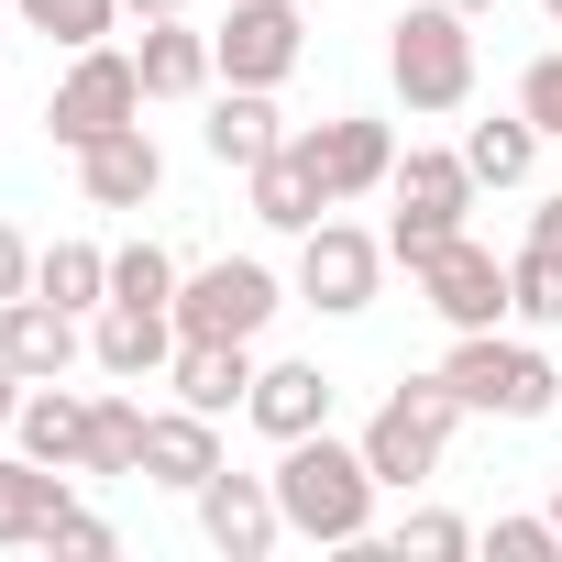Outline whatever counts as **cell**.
Returning a JSON list of instances; mask_svg holds the SVG:
<instances>
[{"instance_id":"15","label":"cell","mask_w":562,"mask_h":562,"mask_svg":"<svg viewBox=\"0 0 562 562\" xmlns=\"http://www.w3.org/2000/svg\"><path fill=\"white\" fill-rule=\"evenodd\" d=\"M89 364L111 375V386H144V375H166L177 364V310H100V331H89Z\"/></svg>"},{"instance_id":"35","label":"cell","mask_w":562,"mask_h":562,"mask_svg":"<svg viewBox=\"0 0 562 562\" xmlns=\"http://www.w3.org/2000/svg\"><path fill=\"white\" fill-rule=\"evenodd\" d=\"M23 397H34V375H12V364H0V430L23 419Z\"/></svg>"},{"instance_id":"1","label":"cell","mask_w":562,"mask_h":562,"mask_svg":"<svg viewBox=\"0 0 562 562\" xmlns=\"http://www.w3.org/2000/svg\"><path fill=\"white\" fill-rule=\"evenodd\" d=\"M375 463H364V441H331V430H310V441H276V507H288V540H331V551H364L375 540Z\"/></svg>"},{"instance_id":"10","label":"cell","mask_w":562,"mask_h":562,"mask_svg":"<svg viewBox=\"0 0 562 562\" xmlns=\"http://www.w3.org/2000/svg\"><path fill=\"white\" fill-rule=\"evenodd\" d=\"M408 288H419L452 331H507V321H518V310H507V265H496L485 243H463V232H452V243L408 276Z\"/></svg>"},{"instance_id":"2","label":"cell","mask_w":562,"mask_h":562,"mask_svg":"<svg viewBox=\"0 0 562 562\" xmlns=\"http://www.w3.org/2000/svg\"><path fill=\"white\" fill-rule=\"evenodd\" d=\"M441 386H452L474 419H551V408H562V364H551L540 342H507V331H452Z\"/></svg>"},{"instance_id":"24","label":"cell","mask_w":562,"mask_h":562,"mask_svg":"<svg viewBox=\"0 0 562 562\" xmlns=\"http://www.w3.org/2000/svg\"><path fill=\"white\" fill-rule=\"evenodd\" d=\"M529 155H540V122H529V111H496V122H474V133H463L474 188H518V177H529Z\"/></svg>"},{"instance_id":"13","label":"cell","mask_w":562,"mask_h":562,"mask_svg":"<svg viewBox=\"0 0 562 562\" xmlns=\"http://www.w3.org/2000/svg\"><path fill=\"white\" fill-rule=\"evenodd\" d=\"M78 188H89V210H144V199L166 188V155H155V133H144V122H122V133L78 144Z\"/></svg>"},{"instance_id":"32","label":"cell","mask_w":562,"mask_h":562,"mask_svg":"<svg viewBox=\"0 0 562 562\" xmlns=\"http://www.w3.org/2000/svg\"><path fill=\"white\" fill-rule=\"evenodd\" d=\"M34 551H78V562H100V551H111V518H89V507L67 496V507H56V529H45Z\"/></svg>"},{"instance_id":"6","label":"cell","mask_w":562,"mask_h":562,"mask_svg":"<svg viewBox=\"0 0 562 562\" xmlns=\"http://www.w3.org/2000/svg\"><path fill=\"white\" fill-rule=\"evenodd\" d=\"M386 199H397V221H386V254L419 276V265H430V254L463 232V210H474V166H463V155H397Z\"/></svg>"},{"instance_id":"22","label":"cell","mask_w":562,"mask_h":562,"mask_svg":"<svg viewBox=\"0 0 562 562\" xmlns=\"http://www.w3.org/2000/svg\"><path fill=\"white\" fill-rule=\"evenodd\" d=\"M56 507H67V474H56V463L0 452V551H34V540L56 529Z\"/></svg>"},{"instance_id":"14","label":"cell","mask_w":562,"mask_h":562,"mask_svg":"<svg viewBox=\"0 0 562 562\" xmlns=\"http://www.w3.org/2000/svg\"><path fill=\"white\" fill-rule=\"evenodd\" d=\"M78 353H89V342H78V310H56L45 288H34V299H0V364H12V375L45 386V375H67Z\"/></svg>"},{"instance_id":"20","label":"cell","mask_w":562,"mask_h":562,"mask_svg":"<svg viewBox=\"0 0 562 562\" xmlns=\"http://www.w3.org/2000/svg\"><path fill=\"white\" fill-rule=\"evenodd\" d=\"M12 441H23L34 463H56V474H89V397H78L67 375H45V386L23 397V419H12Z\"/></svg>"},{"instance_id":"28","label":"cell","mask_w":562,"mask_h":562,"mask_svg":"<svg viewBox=\"0 0 562 562\" xmlns=\"http://www.w3.org/2000/svg\"><path fill=\"white\" fill-rule=\"evenodd\" d=\"M507 310H518L529 331H562V254H551V243H518V265H507Z\"/></svg>"},{"instance_id":"38","label":"cell","mask_w":562,"mask_h":562,"mask_svg":"<svg viewBox=\"0 0 562 562\" xmlns=\"http://www.w3.org/2000/svg\"><path fill=\"white\" fill-rule=\"evenodd\" d=\"M452 12H474V23H485V12H496V0H452Z\"/></svg>"},{"instance_id":"36","label":"cell","mask_w":562,"mask_h":562,"mask_svg":"<svg viewBox=\"0 0 562 562\" xmlns=\"http://www.w3.org/2000/svg\"><path fill=\"white\" fill-rule=\"evenodd\" d=\"M529 243H551V254H562V199H540V210H529Z\"/></svg>"},{"instance_id":"31","label":"cell","mask_w":562,"mask_h":562,"mask_svg":"<svg viewBox=\"0 0 562 562\" xmlns=\"http://www.w3.org/2000/svg\"><path fill=\"white\" fill-rule=\"evenodd\" d=\"M485 551H496V562H562V529H551V507H540V518H496Z\"/></svg>"},{"instance_id":"21","label":"cell","mask_w":562,"mask_h":562,"mask_svg":"<svg viewBox=\"0 0 562 562\" xmlns=\"http://www.w3.org/2000/svg\"><path fill=\"white\" fill-rule=\"evenodd\" d=\"M199 144H210V166L254 177L276 144H288V122H276V100H265V89H221V100H210V122H199Z\"/></svg>"},{"instance_id":"27","label":"cell","mask_w":562,"mask_h":562,"mask_svg":"<svg viewBox=\"0 0 562 562\" xmlns=\"http://www.w3.org/2000/svg\"><path fill=\"white\" fill-rule=\"evenodd\" d=\"M177 276H188V265H177L166 243H122V254H111V299H122V310H177Z\"/></svg>"},{"instance_id":"33","label":"cell","mask_w":562,"mask_h":562,"mask_svg":"<svg viewBox=\"0 0 562 562\" xmlns=\"http://www.w3.org/2000/svg\"><path fill=\"white\" fill-rule=\"evenodd\" d=\"M518 111H529L540 133H562V56H529V78H518Z\"/></svg>"},{"instance_id":"7","label":"cell","mask_w":562,"mask_h":562,"mask_svg":"<svg viewBox=\"0 0 562 562\" xmlns=\"http://www.w3.org/2000/svg\"><path fill=\"white\" fill-rule=\"evenodd\" d=\"M122 122H144V67H133L122 45H78L67 78H56V100H45V133L78 155V144H100V133H122Z\"/></svg>"},{"instance_id":"40","label":"cell","mask_w":562,"mask_h":562,"mask_svg":"<svg viewBox=\"0 0 562 562\" xmlns=\"http://www.w3.org/2000/svg\"><path fill=\"white\" fill-rule=\"evenodd\" d=\"M551 529H562V485H551Z\"/></svg>"},{"instance_id":"4","label":"cell","mask_w":562,"mask_h":562,"mask_svg":"<svg viewBox=\"0 0 562 562\" xmlns=\"http://www.w3.org/2000/svg\"><path fill=\"white\" fill-rule=\"evenodd\" d=\"M463 419H474V408H463L441 375H408V386L364 419V463H375V485H419V474H441V452H452Z\"/></svg>"},{"instance_id":"30","label":"cell","mask_w":562,"mask_h":562,"mask_svg":"<svg viewBox=\"0 0 562 562\" xmlns=\"http://www.w3.org/2000/svg\"><path fill=\"white\" fill-rule=\"evenodd\" d=\"M386 551H397V562H408V551H419V562H463V551H474V529H463L452 507H408Z\"/></svg>"},{"instance_id":"5","label":"cell","mask_w":562,"mask_h":562,"mask_svg":"<svg viewBox=\"0 0 562 562\" xmlns=\"http://www.w3.org/2000/svg\"><path fill=\"white\" fill-rule=\"evenodd\" d=\"M276 310H288V288H276L254 254H221V265L177 276V342H254Z\"/></svg>"},{"instance_id":"19","label":"cell","mask_w":562,"mask_h":562,"mask_svg":"<svg viewBox=\"0 0 562 562\" xmlns=\"http://www.w3.org/2000/svg\"><path fill=\"white\" fill-rule=\"evenodd\" d=\"M254 342H177V364H166V386H177V408H210V419H232L243 397H254Z\"/></svg>"},{"instance_id":"37","label":"cell","mask_w":562,"mask_h":562,"mask_svg":"<svg viewBox=\"0 0 562 562\" xmlns=\"http://www.w3.org/2000/svg\"><path fill=\"white\" fill-rule=\"evenodd\" d=\"M122 12H144V23H166V12H188V0H122Z\"/></svg>"},{"instance_id":"41","label":"cell","mask_w":562,"mask_h":562,"mask_svg":"<svg viewBox=\"0 0 562 562\" xmlns=\"http://www.w3.org/2000/svg\"><path fill=\"white\" fill-rule=\"evenodd\" d=\"M0 12H12V0H0Z\"/></svg>"},{"instance_id":"23","label":"cell","mask_w":562,"mask_h":562,"mask_svg":"<svg viewBox=\"0 0 562 562\" xmlns=\"http://www.w3.org/2000/svg\"><path fill=\"white\" fill-rule=\"evenodd\" d=\"M133 67H144V100H199V89L221 78V67H210V34H188L177 12H166V23H144Z\"/></svg>"},{"instance_id":"11","label":"cell","mask_w":562,"mask_h":562,"mask_svg":"<svg viewBox=\"0 0 562 562\" xmlns=\"http://www.w3.org/2000/svg\"><path fill=\"white\" fill-rule=\"evenodd\" d=\"M199 540L210 551H232V562H265L276 540H288V507H276V474H210L199 485Z\"/></svg>"},{"instance_id":"26","label":"cell","mask_w":562,"mask_h":562,"mask_svg":"<svg viewBox=\"0 0 562 562\" xmlns=\"http://www.w3.org/2000/svg\"><path fill=\"white\" fill-rule=\"evenodd\" d=\"M144 397H89V474H144Z\"/></svg>"},{"instance_id":"18","label":"cell","mask_w":562,"mask_h":562,"mask_svg":"<svg viewBox=\"0 0 562 562\" xmlns=\"http://www.w3.org/2000/svg\"><path fill=\"white\" fill-rule=\"evenodd\" d=\"M243 419L265 441H310V430H331V375L321 364H265L254 397H243Z\"/></svg>"},{"instance_id":"25","label":"cell","mask_w":562,"mask_h":562,"mask_svg":"<svg viewBox=\"0 0 562 562\" xmlns=\"http://www.w3.org/2000/svg\"><path fill=\"white\" fill-rule=\"evenodd\" d=\"M34 288H45L56 310H111V254H100V243H45V254H34Z\"/></svg>"},{"instance_id":"3","label":"cell","mask_w":562,"mask_h":562,"mask_svg":"<svg viewBox=\"0 0 562 562\" xmlns=\"http://www.w3.org/2000/svg\"><path fill=\"white\" fill-rule=\"evenodd\" d=\"M386 78H397L408 111H463V100H474V12H452V0L397 12V34H386Z\"/></svg>"},{"instance_id":"29","label":"cell","mask_w":562,"mask_h":562,"mask_svg":"<svg viewBox=\"0 0 562 562\" xmlns=\"http://www.w3.org/2000/svg\"><path fill=\"white\" fill-rule=\"evenodd\" d=\"M12 12H23V23H34L45 45H67V56H78V45H111L122 0H12Z\"/></svg>"},{"instance_id":"12","label":"cell","mask_w":562,"mask_h":562,"mask_svg":"<svg viewBox=\"0 0 562 562\" xmlns=\"http://www.w3.org/2000/svg\"><path fill=\"white\" fill-rule=\"evenodd\" d=\"M299 144H310V166H321L331 210H342V199H375V188L397 177V133H386V122H364V111H342V122H321V133H299Z\"/></svg>"},{"instance_id":"8","label":"cell","mask_w":562,"mask_h":562,"mask_svg":"<svg viewBox=\"0 0 562 562\" xmlns=\"http://www.w3.org/2000/svg\"><path fill=\"white\" fill-rule=\"evenodd\" d=\"M299 56H310L299 0H232V23L210 34V67H221V89H276Z\"/></svg>"},{"instance_id":"17","label":"cell","mask_w":562,"mask_h":562,"mask_svg":"<svg viewBox=\"0 0 562 562\" xmlns=\"http://www.w3.org/2000/svg\"><path fill=\"white\" fill-rule=\"evenodd\" d=\"M243 188H254V221H265V232H321V221H331V188H321V166H310V144H299V133L276 144Z\"/></svg>"},{"instance_id":"34","label":"cell","mask_w":562,"mask_h":562,"mask_svg":"<svg viewBox=\"0 0 562 562\" xmlns=\"http://www.w3.org/2000/svg\"><path fill=\"white\" fill-rule=\"evenodd\" d=\"M0 299H34V243L0 221Z\"/></svg>"},{"instance_id":"16","label":"cell","mask_w":562,"mask_h":562,"mask_svg":"<svg viewBox=\"0 0 562 562\" xmlns=\"http://www.w3.org/2000/svg\"><path fill=\"white\" fill-rule=\"evenodd\" d=\"M210 474H221V419H210V408H155V419H144V485L199 496Z\"/></svg>"},{"instance_id":"39","label":"cell","mask_w":562,"mask_h":562,"mask_svg":"<svg viewBox=\"0 0 562 562\" xmlns=\"http://www.w3.org/2000/svg\"><path fill=\"white\" fill-rule=\"evenodd\" d=\"M540 12H551V34H562V0H540Z\"/></svg>"},{"instance_id":"9","label":"cell","mask_w":562,"mask_h":562,"mask_svg":"<svg viewBox=\"0 0 562 562\" xmlns=\"http://www.w3.org/2000/svg\"><path fill=\"white\" fill-rule=\"evenodd\" d=\"M397 254L375 243V232H353V221H321V232H299V299L310 310H331V321H353L364 299H375V276H386Z\"/></svg>"}]
</instances>
